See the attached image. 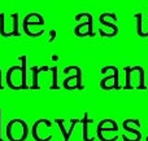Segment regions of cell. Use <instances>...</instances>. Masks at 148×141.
<instances>
[{
  "instance_id": "1",
  "label": "cell",
  "mask_w": 148,
  "mask_h": 141,
  "mask_svg": "<svg viewBox=\"0 0 148 141\" xmlns=\"http://www.w3.org/2000/svg\"><path fill=\"white\" fill-rule=\"evenodd\" d=\"M39 123H44L47 127H51V126H52V123H51V122H48L47 119H40V121H38V122H36V123L33 126V136H34V139H35L36 141H49V140L52 139V136H48L47 139H43V140L38 137V135H36V127L39 126Z\"/></svg>"
},
{
  "instance_id": "2",
  "label": "cell",
  "mask_w": 148,
  "mask_h": 141,
  "mask_svg": "<svg viewBox=\"0 0 148 141\" xmlns=\"http://www.w3.org/2000/svg\"><path fill=\"white\" fill-rule=\"evenodd\" d=\"M31 70H33V89H38V74L40 71H47V70H49V67L48 66H43V67H40V69H38V67H31Z\"/></svg>"
},
{
  "instance_id": "3",
  "label": "cell",
  "mask_w": 148,
  "mask_h": 141,
  "mask_svg": "<svg viewBox=\"0 0 148 141\" xmlns=\"http://www.w3.org/2000/svg\"><path fill=\"white\" fill-rule=\"evenodd\" d=\"M21 62H22V65H21V74H22V84H21V88L26 89L29 87L26 85V57L25 56L21 57Z\"/></svg>"
},
{
  "instance_id": "4",
  "label": "cell",
  "mask_w": 148,
  "mask_h": 141,
  "mask_svg": "<svg viewBox=\"0 0 148 141\" xmlns=\"http://www.w3.org/2000/svg\"><path fill=\"white\" fill-rule=\"evenodd\" d=\"M14 70H21V66H13V67H10V69L8 70V73H7V83H8V85H9V88H12V89H18V88H21V87H14L13 83H12V80H10V75H12V73L14 71Z\"/></svg>"
},
{
  "instance_id": "5",
  "label": "cell",
  "mask_w": 148,
  "mask_h": 141,
  "mask_svg": "<svg viewBox=\"0 0 148 141\" xmlns=\"http://www.w3.org/2000/svg\"><path fill=\"white\" fill-rule=\"evenodd\" d=\"M72 69H75L77 73H78V75H77V78H78V84H77V88L82 89V85H81V70H79L78 67H77V66H69V67H66V69L64 70V73H69Z\"/></svg>"
},
{
  "instance_id": "6",
  "label": "cell",
  "mask_w": 148,
  "mask_h": 141,
  "mask_svg": "<svg viewBox=\"0 0 148 141\" xmlns=\"http://www.w3.org/2000/svg\"><path fill=\"white\" fill-rule=\"evenodd\" d=\"M52 79H53V83H52V85H51V89H57V67L56 66H53L52 67Z\"/></svg>"
},
{
  "instance_id": "7",
  "label": "cell",
  "mask_w": 148,
  "mask_h": 141,
  "mask_svg": "<svg viewBox=\"0 0 148 141\" xmlns=\"http://www.w3.org/2000/svg\"><path fill=\"white\" fill-rule=\"evenodd\" d=\"M56 123L60 126V129H61V134L64 135L65 141H68V140H69V134H68V132H65V129H64V123H62V121H61V119H56Z\"/></svg>"
},
{
  "instance_id": "8",
  "label": "cell",
  "mask_w": 148,
  "mask_h": 141,
  "mask_svg": "<svg viewBox=\"0 0 148 141\" xmlns=\"http://www.w3.org/2000/svg\"><path fill=\"white\" fill-rule=\"evenodd\" d=\"M0 89H3V85H1V71H0Z\"/></svg>"
},
{
  "instance_id": "9",
  "label": "cell",
  "mask_w": 148,
  "mask_h": 141,
  "mask_svg": "<svg viewBox=\"0 0 148 141\" xmlns=\"http://www.w3.org/2000/svg\"><path fill=\"white\" fill-rule=\"evenodd\" d=\"M0 114H1V110H0ZM0 141H3V139H1V137H0Z\"/></svg>"
}]
</instances>
